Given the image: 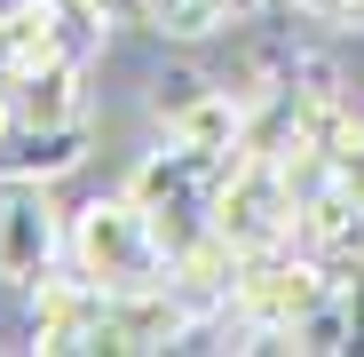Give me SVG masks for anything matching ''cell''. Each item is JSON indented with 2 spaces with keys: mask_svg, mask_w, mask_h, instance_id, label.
Masks as SVG:
<instances>
[{
  "mask_svg": "<svg viewBox=\"0 0 364 357\" xmlns=\"http://www.w3.org/2000/svg\"><path fill=\"white\" fill-rule=\"evenodd\" d=\"M333 286H341V270H333L325 254H309V247H301V254H293V247H269V254H246V262H237L222 310H237V326L262 333V341H293L301 318L333 302Z\"/></svg>",
  "mask_w": 364,
  "mask_h": 357,
  "instance_id": "cell-1",
  "label": "cell"
},
{
  "mask_svg": "<svg viewBox=\"0 0 364 357\" xmlns=\"http://www.w3.org/2000/svg\"><path fill=\"white\" fill-rule=\"evenodd\" d=\"M72 270H87L95 286H166V270H174V254L159 247V230H151V207L143 199H95V207H80V222H72Z\"/></svg>",
  "mask_w": 364,
  "mask_h": 357,
  "instance_id": "cell-2",
  "label": "cell"
},
{
  "mask_svg": "<svg viewBox=\"0 0 364 357\" xmlns=\"http://www.w3.org/2000/svg\"><path fill=\"white\" fill-rule=\"evenodd\" d=\"M55 254H72V230L55 222L48 191L24 183V175L0 183V278H9V286H32V278L55 270Z\"/></svg>",
  "mask_w": 364,
  "mask_h": 357,
  "instance_id": "cell-3",
  "label": "cell"
},
{
  "mask_svg": "<svg viewBox=\"0 0 364 357\" xmlns=\"http://www.w3.org/2000/svg\"><path fill=\"white\" fill-rule=\"evenodd\" d=\"M95 318H103V286L87 270L32 278V333H40V349H87L95 341Z\"/></svg>",
  "mask_w": 364,
  "mask_h": 357,
  "instance_id": "cell-4",
  "label": "cell"
},
{
  "mask_svg": "<svg viewBox=\"0 0 364 357\" xmlns=\"http://www.w3.org/2000/svg\"><path fill=\"white\" fill-rule=\"evenodd\" d=\"M16 88V119L24 128H87V95H80V56H55L9 80Z\"/></svg>",
  "mask_w": 364,
  "mask_h": 357,
  "instance_id": "cell-5",
  "label": "cell"
},
{
  "mask_svg": "<svg viewBox=\"0 0 364 357\" xmlns=\"http://www.w3.org/2000/svg\"><path fill=\"white\" fill-rule=\"evenodd\" d=\"M254 0H174L166 9V32H182V40H198V32H214V24H230V16H246Z\"/></svg>",
  "mask_w": 364,
  "mask_h": 357,
  "instance_id": "cell-6",
  "label": "cell"
},
{
  "mask_svg": "<svg viewBox=\"0 0 364 357\" xmlns=\"http://www.w3.org/2000/svg\"><path fill=\"white\" fill-rule=\"evenodd\" d=\"M333 302H341L348 349H364V262H348V270H341V294H333Z\"/></svg>",
  "mask_w": 364,
  "mask_h": 357,
  "instance_id": "cell-7",
  "label": "cell"
},
{
  "mask_svg": "<svg viewBox=\"0 0 364 357\" xmlns=\"http://www.w3.org/2000/svg\"><path fill=\"white\" fill-rule=\"evenodd\" d=\"M87 24H111V16H135V0H80Z\"/></svg>",
  "mask_w": 364,
  "mask_h": 357,
  "instance_id": "cell-8",
  "label": "cell"
}]
</instances>
